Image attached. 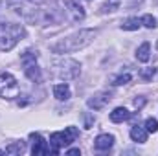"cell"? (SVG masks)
<instances>
[{
    "label": "cell",
    "instance_id": "cell-7",
    "mask_svg": "<svg viewBox=\"0 0 158 156\" xmlns=\"http://www.w3.org/2000/svg\"><path fill=\"white\" fill-rule=\"evenodd\" d=\"M110 99H112V96L109 92H99V94L92 96V99H88V107L94 110H101V109H105V105H109Z\"/></svg>",
    "mask_w": 158,
    "mask_h": 156
},
{
    "label": "cell",
    "instance_id": "cell-22",
    "mask_svg": "<svg viewBox=\"0 0 158 156\" xmlns=\"http://www.w3.org/2000/svg\"><path fill=\"white\" fill-rule=\"evenodd\" d=\"M66 154L68 156H77V154H81V151H79V149H70V151H66Z\"/></svg>",
    "mask_w": 158,
    "mask_h": 156
},
{
    "label": "cell",
    "instance_id": "cell-14",
    "mask_svg": "<svg viewBox=\"0 0 158 156\" xmlns=\"http://www.w3.org/2000/svg\"><path fill=\"white\" fill-rule=\"evenodd\" d=\"M131 138L138 143H145L147 142V130L142 127H132L131 129Z\"/></svg>",
    "mask_w": 158,
    "mask_h": 156
},
{
    "label": "cell",
    "instance_id": "cell-13",
    "mask_svg": "<svg viewBox=\"0 0 158 156\" xmlns=\"http://www.w3.org/2000/svg\"><path fill=\"white\" fill-rule=\"evenodd\" d=\"M149 57H151V46H149V42H143V44L138 48V51H136V59H138L140 63H147Z\"/></svg>",
    "mask_w": 158,
    "mask_h": 156
},
{
    "label": "cell",
    "instance_id": "cell-1",
    "mask_svg": "<svg viewBox=\"0 0 158 156\" xmlns=\"http://www.w3.org/2000/svg\"><path fill=\"white\" fill-rule=\"evenodd\" d=\"M94 37H96V31H94V30H81V31H77V33H74V35L63 39L61 42L53 44V46H52V51H55V53L77 51V50H81V48L88 46Z\"/></svg>",
    "mask_w": 158,
    "mask_h": 156
},
{
    "label": "cell",
    "instance_id": "cell-6",
    "mask_svg": "<svg viewBox=\"0 0 158 156\" xmlns=\"http://www.w3.org/2000/svg\"><path fill=\"white\" fill-rule=\"evenodd\" d=\"M55 76L61 79H76L79 76V63L74 59H64L53 64Z\"/></svg>",
    "mask_w": 158,
    "mask_h": 156
},
{
    "label": "cell",
    "instance_id": "cell-12",
    "mask_svg": "<svg viewBox=\"0 0 158 156\" xmlns=\"http://www.w3.org/2000/svg\"><path fill=\"white\" fill-rule=\"evenodd\" d=\"M53 96H55L59 101H66V99H70V86H68L66 83L55 84V86H53Z\"/></svg>",
    "mask_w": 158,
    "mask_h": 156
},
{
    "label": "cell",
    "instance_id": "cell-19",
    "mask_svg": "<svg viewBox=\"0 0 158 156\" xmlns=\"http://www.w3.org/2000/svg\"><path fill=\"white\" fill-rule=\"evenodd\" d=\"M145 130H147V132H156L158 130V121L155 117H149V119L145 121Z\"/></svg>",
    "mask_w": 158,
    "mask_h": 156
},
{
    "label": "cell",
    "instance_id": "cell-2",
    "mask_svg": "<svg viewBox=\"0 0 158 156\" xmlns=\"http://www.w3.org/2000/svg\"><path fill=\"white\" fill-rule=\"evenodd\" d=\"M24 35L26 30L20 24H0V51L13 50Z\"/></svg>",
    "mask_w": 158,
    "mask_h": 156
},
{
    "label": "cell",
    "instance_id": "cell-10",
    "mask_svg": "<svg viewBox=\"0 0 158 156\" xmlns=\"http://www.w3.org/2000/svg\"><path fill=\"white\" fill-rule=\"evenodd\" d=\"M64 6L68 7V13H70L72 20H83L85 18V9H83V6H79V2H76V0H64Z\"/></svg>",
    "mask_w": 158,
    "mask_h": 156
},
{
    "label": "cell",
    "instance_id": "cell-4",
    "mask_svg": "<svg viewBox=\"0 0 158 156\" xmlns=\"http://www.w3.org/2000/svg\"><path fill=\"white\" fill-rule=\"evenodd\" d=\"M20 63H22V68H24V74L26 77L39 83L40 81V70L39 64H37V51L33 50H26L22 55H20Z\"/></svg>",
    "mask_w": 158,
    "mask_h": 156
},
{
    "label": "cell",
    "instance_id": "cell-20",
    "mask_svg": "<svg viewBox=\"0 0 158 156\" xmlns=\"http://www.w3.org/2000/svg\"><path fill=\"white\" fill-rule=\"evenodd\" d=\"M119 4H121V0H107L105 11H116V9L119 7Z\"/></svg>",
    "mask_w": 158,
    "mask_h": 156
},
{
    "label": "cell",
    "instance_id": "cell-11",
    "mask_svg": "<svg viewBox=\"0 0 158 156\" xmlns=\"http://www.w3.org/2000/svg\"><path fill=\"white\" fill-rule=\"evenodd\" d=\"M131 112L125 109V107H118V109H114L112 112H110V121L112 123H123V121H127V119H131Z\"/></svg>",
    "mask_w": 158,
    "mask_h": 156
},
{
    "label": "cell",
    "instance_id": "cell-15",
    "mask_svg": "<svg viewBox=\"0 0 158 156\" xmlns=\"http://www.w3.org/2000/svg\"><path fill=\"white\" fill-rule=\"evenodd\" d=\"M140 24H142V20H138V18H127L125 22H121V30L134 31V30H138V28H140Z\"/></svg>",
    "mask_w": 158,
    "mask_h": 156
},
{
    "label": "cell",
    "instance_id": "cell-16",
    "mask_svg": "<svg viewBox=\"0 0 158 156\" xmlns=\"http://www.w3.org/2000/svg\"><path fill=\"white\" fill-rule=\"evenodd\" d=\"M24 151H26V147H24V143H22V142L11 143V145H7V147H6V153H7V154H22Z\"/></svg>",
    "mask_w": 158,
    "mask_h": 156
},
{
    "label": "cell",
    "instance_id": "cell-5",
    "mask_svg": "<svg viewBox=\"0 0 158 156\" xmlns=\"http://www.w3.org/2000/svg\"><path fill=\"white\" fill-rule=\"evenodd\" d=\"M20 92L17 79L13 77L9 72H0V97L4 99H13Z\"/></svg>",
    "mask_w": 158,
    "mask_h": 156
},
{
    "label": "cell",
    "instance_id": "cell-9",
    "mask_svg": "<svg viewBox=\"0 0 158 156\" xmlns=\"http://www.w3.org/2000/svg\"><path fill=\"white\" fill-rule=\"evenodd\" d=\"M112 145H114V136H112V134H99V136L96 138V142H94L96 151H101V153L109 151Z\"/></svg>",
    "mask_w": 158,
    "mask_h": 156
},
{
    "label": "cell",
    "instance_id": "cell-18",
    "mask_svg": "<svg viewBox=\"0 0 158 156\" xmlns=\"http://www.w3.org/2000/svg\"><path fill=\"white\" fill-rule=\"evenodd\" d=\"M131 79H132V76H131V74H121V76H118V77L114 79V83H112V84L121 86V84H127V83H131Z\"/></svg>",
    "mask_w": 158,
    "mask_h": 156
},
{
    "label": "cell",
    "instance_id": "cell-21",
    "mask_svg": "<svg viewBox=\"0 0 158 156\" xmlns=\"http://www.w3.org/2000/svg\"><path fill=\"white\" fill-rule=\"evenodd\" d=\"M140 76H142V79H145V81H149V79H151L153 76H155V68H147V70H143V72H142Z\"/></svg>",
    "mask_w": 158,
    "mask_h": 156
},
{
    "label": "cell",
    "instance_id": "cell-8",
    "mask_svg": "<svg viewBox=\"0 0 158 156\" xmlns=\"http://www.w3.org/2000/svg\"><path fill=\"white\" fill-rule=\"evenodd\" d=\"M30 138L33 140V149H31L33 156L48 154V153H50V147H48V143L44 142V138H42L40 134H37V132H31V134H30Z\"/></svg>",
    "mask_w": 158,
    "mask_h": 156
},
{
    "label": "cell",
    "instance_id": "cell-23",
    "mask_svg": "<svg viewBox=\"0 0 158 156\" xmlns=\"http://www.w3.org/2000/svg\"><path fill=\"white\" fill-rule=\"evenodd\" d=\"M0 154H4V151H2V149H0Z\"/></svg>",
    "mask_w": 158,
    "mask_h": 156
},
{
    "label": "cell",
    "instance_id": "cell-17",
    "mask_svg": "<svg viewBox=\"0 0 158 156\" xmlns=\"http://www.w3.org/2000/svg\"><path fill=\"white\" fill-rule=\"evenodd\" d=\"M142 24L145 26V28H156V18L153 17V15H145V17H142Z\"/></svg>",
    "mask_w": 158,
    "mask_h": 156
},
{
    "label": "cell",
    "instance_id": "cell-3",
    "mask_svg": "<svg viewBox=\"0 0 158 156\" xmlns=\"http://www.w3.org/2000/svg\"><path fill=\"white\" fill-rule=\"evenodd\" d=\"M79 136L77 127H66L64 130H59V132H53L50 136V153L53 154H59V151L66 145H70L72 142H76V138Z\"/></svg>",
    "mask_w": 158,
    "mask_h": 156
}]
</instances>
